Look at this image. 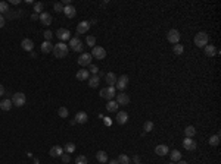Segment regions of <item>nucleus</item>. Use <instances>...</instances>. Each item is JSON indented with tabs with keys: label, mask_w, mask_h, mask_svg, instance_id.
<instances>
[{
	"label": "nucleus",
	"mask_w": 221,
	"mask_h": 164,
	"mask_svg": "<svg viewBox=\"0 0 221 164\" xmlns=\"http://www.w3.org/2000/svg\"><path fill=\"white\" fill-rule=\"evenodd\" d=\"M177 164H189L187 161H183V160H180V161H177Z\"/></svg>",
	"instance_id": "nucleus-50"
},
{
	"label": "nucleus",
	"mask_w": 221,
	"mask_h": 164,
	"mask_svg": "<svg viewBox=\"0 0 221 164\" xmlns=\"http://www.w3.org/2000/svg\"><path fill=\"white\" fill-rule=\"evenodd\" d=\"M49 154H50L52 157H60V155L63 154V148H62L60 145H55V147H52V148H50Z\"/></svg>",
	"instance_id": "nucleus-17"
},
{
	"label": "nucleus",
	"mask_w": 221,
	"mask_h": 164,
	"mask_svg": "<svg viewBox=\"0 0 221 164\" xmlns=\"http://www.w3.org/2000/svg\"><path fill=\"white\" fill-rule=\"evenodd\" d=\"M86 43H87L88 47H92V48H93V47L96 46V38H94V35H88L87 38H86Z\"/></svg>",
	"instance_id": "nucleus-36"
},
{
	"label": "nucleus",
	"mask_w": 221,
	"mask_h": 164,
	"mask_svg": "<svg viewBox=\"0 0 221 164\" xmlns=\"http://www.w3.org/2000/svg\"><path fill=\"white\" fill-rule=\"evenodd\" d=\"M128 81H130V79H128L127 75H122V76H120V78L117 79V86H118L120 91H124V90L127 88Z\"/></svg>",
	"instance_id": "nucleus-9"
},
{
	"label": "nucleus",
	"mask_w": 221,
	"mask_h": 164,
	"mask_svg": "<svg viewBox=\"0 0 221 164\" xmlns=\"http://www.w3.org/2000/svg\"><path fill=\"white\" fill-rule=\"evenodd\" d=\"M171 160L173 161H180L181 160V152L180 151H177V150H174V151H171Z\"/></svg>",
	"instance_id": "nucleus-32"
},
{
	"label": "nucleus",
	"mask_w": 221,
	"mask_h": 164,
	"mask_svg": "<svg viewBox=\"0 0 221 164\" xmlns=\"http://www.w3.org/2000/svg\"><path fill=\"white\" fill-rule=\"evenodd\" d=\"M90 29V22L87 21H81L80 24L77 25V34L80 35V34H86Z\"/></svg>",
	"instance_id": "nucleus-11"
},
{
	"label": "nucleus",
	"mask_w": 221,
	"mask_h": 164,
	"mask_svg": "<svg viewBox=\"0 0 221 164\" xmlns=\"http://www.w3.org/2000/svg\"><path fill=\"white\" fill-rule=\"evenodd\" d=\"M137 164H141V163H137Z\"/></svg>",
	"instance_id": "nucleus-53"
},
{
	"label": "nucleus",
	"mask_w": 221,
	"mask_h": 164,
	"mask_svg": "<svg viewBox=\"0 0 221 164\" xmlns=\"http://www.w3.org/2000/svg\"><path fill=\"white\" fill-rule=\"evenodd\" d=\"M155 152L158 154V155H161V157H164V155H167L168 152H170V150H168L167 145H158L156 148H155Z\"/></svg>",
	"instance_id": "nucleus-21"
},
{
	"label": "nucleus",
	"mask_w": 221,
	"mask_h": 164,
	"mask_svg": "<svg viewBox=\"0 0 221 164\" xmlns=\"http://www.w3.org/2000/svg\"><path fill=\"white\" fill-rule=\"evenodd\" d=\"M183 147H184V150H187V151H194L198 144H196V141H193V138H184Z\"/></svg>",
	"instance_id": "nucleus-8"
},
{
	"label": "nucleus",
	"mask_w": 221,
	"mask_h": 164,
	"mask_svg": "<svg viewBox=\"0 0 221 164\" xmlns=\"http://www.w3.org/2000/svg\"><path fill=\"white\" fill-rule=\"evenodd\" d=\"M68 51H69V47L65 44V43H58L56 46H53V54L56 59H63L68 56Z\"/></svg>",
	"instance_id": "nucleus-1"
},
{
	"label": "nucleus",
	"mask_w": 221,
	"mask_h": 164,
	"mask_svg": "<svg viewBox=\"0 0 221 164\" xmlns=\"http://www.w3.org/2000/svg\"><path fill=\"white\" fill-rule=\"evenodd\" d=\"M53 7H55V10H56V12H63V6H62V3H59V2H58V3H55Z\"/></svg>",
	"instance_id": "nucleus-41"
},
{
	"label": "nucleus",
	"mask_w": 221,
	"mask_h": 164,
	"mask_svg": "<svg viewBox=\"0 0 221 164\" xmlns=\"http://www.w3.org/2000/svg\"><path fill=\"white\" fill-rule=\"evenodd\" d=\"M117 161H118V164H130V157L125 154H121Z\"/></svg>",
	"instance_id": "nucleus-30"
},
{
	"label": "nucleus",
	"mask_w": 221,
	"mask_h": 164,
	"mask_svg": "<svg viewBox=\"0 0 221 164\" xmlns=\"http://www.w3.org/2000/svg\"><path fill=\"white\" fill-rule=\"evenodd\" d=\"M96 158H97V161L102 164H106L108 161V154L105 151H97V154H96Z\"/></svg>",
	"instance_id": "nucleus-25"
},
{
	"label": "nucleus",
	"mask_w": 221,
	"mask_h": 164,
	"mask_svg": "<svg viewBox=\"0 0 221 164\" xmlns=\"http://www.w3.org/2000/svg\"><path fill=\"white\" fill-rule=\"evenodd\" d=\"M80 43H81L80 37H72V38L69 40V47H71V48H74V47H77V46H78Z\"/></svg>",
	"instance_id": "nucleus-34"
},
{
	"label": "nucleus",
	"mask_w": 221,
	"mask_h": 164,
	"mask_svg": "<svg viewBox=\"0 0 221 164\" xmlns=\"http://www.w3.org/2000/svg\"><path fill=\"white\" fill-rule=\"evenodd\" d=\"M133 161H134L136 164L140 163V157H139V155H134V157H133Z\"/></svg>",
	"instance_id": "nucleus-47"
},
{
	"label": "nucleus",
	"mask_w": 221,
	"mask_h": 164,
	"mask_svg": "<svg viewBox=\"0 0 221 164\" xmlns=\"http://www.w3.org/2000/svg\"><path fill=\"white\" fill-rule=\"evenodd\" d=\"M41 51H43V53L53 51V44H52L50 41H44V43L41 44Z\"/></svg>",
	"instance_id": "nucleus-26"
},
{
	"label": "nucleus",
	"mask_w": 221,
	"mask_h": 164,
	"mask_svg": "<svg viewBox=\"0 0 221 164\" xmlns=\"http://www.w3.org/2000/svg\"><path fill=\"white\" fill-rule=\"evenodd\" d=\"M87 120H88V116L86 112H78L75 114V122L77 123H86Z\"/></svg>",
	"instance_id": "nucleus-20"
},
{
	"label": "nucleus",
	"mask_w": 221,
	"mask_h": 164,
	"mask_svg": "<svg viewBox=\"0 0 221 164\" xmlns=\"http://www.w3.org/2000/svg\"><path fill=\"white\" fill-rule=\"evenodd\" d=\"M63 150H65V152H67V154H71V152L75 151V144H74V142H67Z\"/></svg>",
	"instance_id": "nucleus-29"
},
{
	"label": "nucleus",
	"mask_w": 221,
	"mask_h": 164,
	"mask_svg": "<svg viewBox=\"0 0 221 164\" xmlns=\"http://www.w3.org/2000/svg\"><path fill=\"white\" fill-rule=\"evenodd\" d=\"M92 56H94V59H99V60H103L106 57V50L103 47H97L94 46L92 48Z\"/></svg>",
	"instance_id": "nucleus-5"
},
{
	"label": "nucleus",
	"mask_w": 221,
	"mask_h": 164,
	"mask_svg": "<svg viewBox=\"0 0 221 164\" xmlns=\"http://www.w3.org/2000/svg\"><path fill=\"white\" fill-rule=\"evenodd\" d=\"M92 63V54L90 53H83L78 57V65L80 66H88Z\"/></svg>",
	"instance_id": "nucleus-10"
},
{
	"label": "nucleus",
	"mask_w": 221,
	"mask_h": 164,
	"mask_svg": "<svg viewBox=\"0 0 221 164\" xmlns=\"http://www.w3.org/2000/svg\"><path fill=\"white\" fill-rule=\"evenodd\" d=\"M173 51H174L177 56H180V54H183V51H184V46H181V44H174Z\"/></svg>",
	"instance_id": "nucleus-31"
},
{
	"label": "nucleus",
	"mask_w": 221,
	"mask_h": 164,
	"mask_svg": "<svg viewBox=\"0 0 221 164\" xmlns=\"http://www.w3.org/2000/svg\"><path fill=\"white\" fill-rule=\"evenodd\" d=\"M143 129H145V132H152V131H153V122H150V120L145 122V125H143Z\"/></svg>",
	"instance_id": "nucleus-35"
},
{
	"label": "nucleus",
	"mask_w": 221,
	"mask_h": 164,
	"mask_svg": "<svg viewBox=\"0 0 221 164\" xmlns=\"http://www.w3.org/2000/svg\"><path fill=\"white\" fill-rule=\"evenodd\" d=\"M208 142H209V145H212V147H217V145L220 144V135H214V136H211Z\"/></svg>",
	"instance_id": "nucleus-33"
},
{
	"label": "nucleus",
	"mask_w": 221,
	"mask_h": 164,
	"mask_svg": "<svg viewBox=\"0 0 221 164\" xmlns=\"http://www.w3.org/2000/svg\"><path fill=\"white\" fill-rule=\"evenodd\" d=\"M106 110H108L109 113L118 112V103H117V101H112V100H111V101H109V103L106 104Z\"/></svg>",
	"instance_id": "nucleus-24"
},
{
	"label": "nucleus",
	"mask_w": 221,
	"mask_h": 164,
	"mask_svg": "<svg viewBox=\"0 0 221 164\" xmlns=\"http://www.w3.org/2000/svg\"><path fill=\"white\" fill-rule=\"evenodd\" d=\"M83 48H84V47H83V43H80V44H78L77 47H74L72 50H74V51H78V53H80V51H83Z\"/></svg>",
	"instance_id": "nucleus-45"
},
{
	"label": "nucleus",
	"mask_w": 221,
	"mask_h": 164,
	"mask_svg": "<svg viewBox=\"0 0 221 164\" xmlns=\"http://www.w3.org/2000/svg\"><path fill=\"white\" fill-rule=\"evenodd\" d=\"M60 158H62V161H63V163H69V161H71L69 154H62V155H60Z\"/></svg>",
	"instance_id": "nucleus-42"
},
{
	"label": "nucleus",
	"mask_w": 221,
	"mask_h": 164,
	"mask_svg": "<svg viewBox=\"0 0 221 164\" xmlns=\"http://www.w3.org/2000/svg\"><path fill=\"white\" fill-rule=\"evenodd\" d=\"M184 133H186V138H193L194 135H196L194 126H187V128L184 129Z\"/></svg>",
	"instance_id": "nucleus-28"
},
{
	"label": "nucleus",
	"mask_w": 221,
	"mask_h": 164,
	"mask_svg": "<svg viewBox=\"0 0 221 164\" xmlns=\"http://www.w3.org/2000/svg\"><path fill=\"white\" fill-rule=\"evenodd\" d=\"M52 37H53V34L47 29L46 32H44V38H46V41H50V40H52Z\"/></svg>",
	"instance_id": "nucleus-43"
},
{
	"label": "nucleus",
	"mask_w": 221,
	"mask_h": 164,
	"mask_svg": "<svg viewBox=\"0 0 221 164\" xmlns=\"http://www.w3.org/2000/svg\"><path fill=\"white\" fill-rule=\"evenodd\" d=\"M117 95V90L115 86H108V88H103L100 91V97L102 98H106V100H114V97Z\"/></svg>",
	"instance_id": "nucleus-3"
},
{
	"label": "nucleus",
	"mask_w": 221,
	"mask_h": 164,
	"mask_svg": "<svg viewBox=\"0 0 221 164\" xmlns=\"http://www.w3.org/2000/svg\"><path fill=\"white\" fill-rule=\"evenodd\" d=\"M203 51H205V56H208V57H214V56H217V48H215V46H212V44H207V46L203 47Z\"/></svg>",
	"instance_id": "nucleus-14"
},
{
	"label": "nucleus",
	"mask_w": 221,
	"mask_h": 164,
	"mask_svg": "<svg viewBox=\"0 0 221 164\" xmlns=\"http://www.w3.org/2000/svg\"><path fill=\"white\" fill-rule=\"evenodd\" d=\"M3 26H5V18L0 15V28H3Z\"/></svg>",
	"instance_id": "nucleus-46"
},
{
	"label": "nucleus",
	"mask_w": 221,
	"mask_h": 164,
	"mask_svg": "<svg viewBox=\"0 0 221 164\" xmlns=\"http://www.w3.org/2000/svg\"><path fill=\"white\" fill-rule=\"evenodd\" d=\"M109 164H118V161H117V160H111V161H109Z\"/></svg>",
	"instance_id": "nucleus-51"
},
{
	"label": "nucleus",
	"mask_w": 221,
	"mask_h": 164,
	"mask_svg": "<svg viewBox=\"0 0 221 164\" xmlns=\"http://www.w3.org/2000/svg\"><path fill=\"white\" fill-rule=\"evenodd\" d=\"M63 13H65V16L67 18H75V15H77V9L72 6V5H69V6H65L63 7Z\"/></svg>",
	"instance_id": "nucleus-15"
},
{
	"label": "nucleus",
	"mask_w": 221,
	"mask_h": 164,
	"mask_svg": "<svg viewBox=\"0 0 221 164\" xmlns=\"http://www.w3.org/2000/svg\"><path fill=\"white\" fill-rule=\"evenodd\" d=\"M117 103L120 105H127L130 103V97H128V94L125 92H121V94H117Z\"/></svg>",
	"instance_id": "nucleus-12"
},
{
	"label": "nucleus",
	"mask_w": 221,
	"mask_h": 164,
	"mask_svg": "<svg viewBox=\"0 0 221 164\" xmlns=\"http://www.w3.org/2000/svg\"><path fill=\"white\" fill-rule=\"evenodd\" d=\"M58 114H59V117H62V119L68 117V109H67V107H59Z\"/></svg>",
	"instance_id": "nucleus-37"
},
{
	"label": "nucleus",
	"mask_w": 221,
	"mask_h": 164,
	"mask_svg": "<svg viewBox=\"0 0 221 164\" xmlns=\"http://www.w3.org/2000/svg\"><path fill=\"white\" fill-rule=\"evenodd\" d=\"M2 95H5V86L0 84V97H2Z\"/></svg>",
	"instance_id": "nucleus-48"
},
{
	"label": "nucleus",
	"mask_w": 221,
	"mask_h": 164,
	"mask_svg": "<svg viewBox=\"0 0 221 164\" xmlns=\"http://www.w3.org/2000/svg\"><path fill=\"white\" fill-rule=\"evenodd\" d=\"M88 72H92L93 73V75H97V72H99V67H97V66H90V71H88Z\"/></svg>",
	"instance_id": "nucleus-44"
},
{
	"label": "nucleus",
	"mask_w": 221,
	"mask_h": 164,
	"mask_svg": "<svg viewBox=\"0 0 221 164\" xmlns=\"http://www.w3.org/2000/svg\"><path fill=\"white\" fill-rule=\"evenodd\" d=\"M31 18H33L34 21H37L39 19V15H37V13H33V15H31Z\"/></svg>",
	"instance_id": "nucleus-49"
},
{
	"label": "nucleus",
	"mask_w": 221,
	"mask_h": 164,
	"mask_svg": "<svg viewBox=\"0 0 221 164\" xmlns=\"http://www.w3.org/2000/svg\"><path fill=\"white\" fill-rule=\"evenodd\" d=\"M25 101H27V98H25L24 92H16L12 97V104L16 105V107H22V105L25 104Z\"/></svg>",
	"instance_id": "nucleus-4"
},
{
	"label": "nucleus",
	"mask_w": 221,
	"mask_h": 164,
	"mask_svg": "<svg viewBox=\"0 0 221 164\" xmlns=\"http://www.w3.org/2000/svg\"><path fill=\"white\" fill-rule=\"evenodd\" d=\"M88 71H86V69H81V71H78L77 72V79L78 81H86V79H88Z\"/></svg>",
	"instance_id": "nucleus-27"
},
{
	"label": "nucleus",
	"mask_w": 221,
	"mask_h": 164,
	"mask_svg": "<svg viewBox=\"0 0 221 164\" xmlns=\"http://www.w3.org/2000/svg\"><path fill=\"white\" fill-rule=\"evenodd\" d=\"M128 122V114L125 112H118L117 114V123L118 125H125Z\"/></svg>",
	"instance_id": "nucleus-19"
},
{
	"label": "nucleus",
	"mask_w": 221,
	"mask_h": 164,
	"mask_svg": "<svg viewBox=\"0 0 221 164\" xmlns=\"http://www.w3.org/2000/svg\"><path fill=\"white\" fill-rule=\"evenodd\" d=\"M208 40H209V37H208L207 32H198L196 35H194V46L196 47H205L208 44Z\"/></svg>",
	"instance_id": "nucleus-2"
},
{
	"label": "nucleus",
	"mask_w": 221,
	"mask_h": 164,
	"mask_svg": "<svg viewBox=\"0 0 221 164\" xmlns=\"http://www.w3.org/2000/svg\"><path fill=\"white\" fill-rule=\"evenodd\" d=\"M39 19H40V22L43 24V25H50L52 24V15L47 12H41L40 16H39Z\"/></svg>",
	"instance_id": "nucleus-13"
},
{
	"label": "nucleus",
	"mask_w": 221,
	"mask_h": 164,
	"mask_svg": "<svg viewBox=\"0 0 221 164\" xmlns=\"http://www.w3.org/2000/svg\"><path fill=\"white\" fill-rule=\"evenodd\" d=\"M167 40L170 43H173V44H178V41H180V32H178L177 29H170L167 34Z\"/></svg>",
	"instance_id": "nucleus-7"
},
{
	"label": "nucleus",
	"mask_w": 221,
	"mask_h": 164,
	"mask_svg": "<svg viewBox=\"0 0 221 164\" xmlns=\"http://www.w3.org/2000/svg\"><path fill=\"white\" fill-rule=\"evenodd\" d=\"M21 46H22V48H24L25 51H33L34 43H33V40L24 38V40H22V43H21Z\"/></svg>",
	"instance_id": "nucleus-16"
},
{
	"label": "nucleus",
	"mask_w": 221,
	"mask_h": 164,
	"mask_svg": "<svg viewBox=\"0 0 221 164\" xmlns=\"http://www.w3.org/2000/svg\"><path fill=\"white\" fill-rule=\"evenodd\" d=\"M105 79H106V84L109 86H115L117 85V75L114 72H109L105 75Z\"/></svg>",
	"instance_id": "nucleus-18"
},
{
	"label": "nucleus",
	"mask_w": 221,
	"mask_h": 164,
	"mask_svg": "<svg viewBox=\"0 0 221 164\" xmlns=\"http://www.w3.org/2000/svg\"><path fill=\"white\" fill-rule=\"evenodd\" d=\"M43 7H44V5L41 3V2H37V3H34V12H43Z\"/></svg>",
	"instance_id": "nucleus-40"
},
{
	"label": "nucleus",
	"mask_w": 221,
	"mask_h": 164,
	"mask_svg": "<svg viewBox=\"0 0 221 164\" xmlns=\"http://www.w3.org/2000/svg\"><path fill=\"white\" fill-rule=\"evenodd\" d=\"M99 84H100V78H99V75H93L92 78L88 79V85L92 86V88L99 86Z\"/></svg>",
	"instance_id": "nucleus-23"
},
{
	"label": "nucleus",
	"mask_w": 221,
	"mask_h": 164,
	"mask_svg": "<svg viewBox=\"0 0 221 164\" xmlns=\"http://www.w3.org/2000/svg\"><path fill=\"white\" fill-rule=\"evenodd\" d=\"M56 37L59 40V43H63V41H69L71 40V32L65 29V28H59L58 32H56Z\"/></svg>",
	"instance_id": "nucleus-6"
},
{
	"label": "nucleus",
	"mask_w": 221,
	"mask_h": 164,
	"mask_svg": "<svg viewBox=\"0 0 221 164\" xmlns=\"http://www.w3.org/2000/svg\"><path fill=\"white\" fill-rule=\"evenodd\" d=\"M10 109H12V100H3V101L0 103V110L7 112V110H10Z\"/></svg>",
	"instance_id": "nucleus-22"
},
{
	"label": "nucleus",
	"mask_w": 221,
	"mask_h": 164,
	"mask_svg": "<svg viewBox=\"0 0 221 164\" xmlns=\"http://www.w3.org/2000/svg\"><path fill=\"white\" fill-rule=\"evenodd\" d=\"M168 164H175V163H174V161H171V163H168Z\"/></svg>",
	"instance_id": "nucleus-52"
},
{
	"label": "nucleus",
	"mask_w": 221,
	"mask_h": 164,
	"mask_svg": "<svg viewBox=\"0 0 221 164\" xmlns=\"http://www.w3.org/2000/svg\"><path fill=\"white\" fill-rule=\"evenodd\" d=\"M87 157L86 155H78V157L75 158V164H87Z\"/></svg>",
	"instance_id": "nucleus-38"
},
{
	"label": "nucleus",
	"mask_w": 221,
	"mask_h": 164,
	"mask_svg": "<svg viewBox=\"0 0 221 164\" xmlns=\"http://www.w3.org/2000/svg\"><path fill=\"white\" fill-rule=\"evenodd\" d=\"M9 12V5L6 2H0V13H7Z\"/></svg>",
	"instance_id": "nucleus-39"
}]
</instances>
